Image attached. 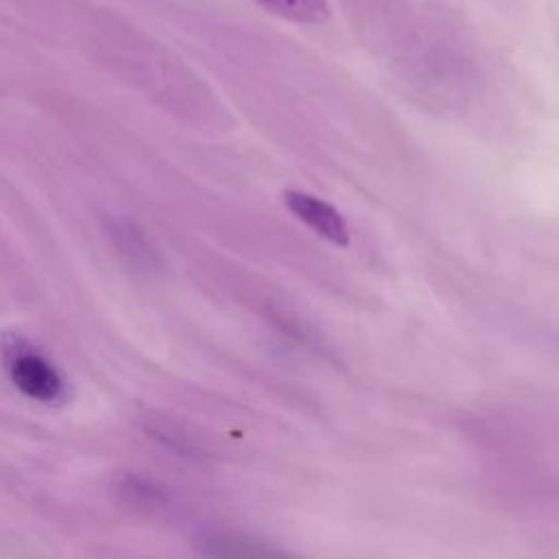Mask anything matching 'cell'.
<instances>
[{
	"instance_id": "6da1fadb",
	"label": "cell",
	"mask_w": 559,
	"mask_h": 559,
	"mask_svg": "<svg viewBox=\"0 0 559 559\" xmlns=\"http://www.w3.org/2000/svg\"><path fill=\"white\" fill-rule=\"evenodd\" d=\"M9 376L13 384L37 402H57L63 395V380L55 365L28 347H11Z\"/></svg>"
},
{
	"instance_id": "7a4b0ae2",
	"label": "cell",
	"mask_w": 559,
	"mask_h": 559,
	"mask_svg": "<svg viewBox=\"0 0 559 559\" xmlns=\"http://www.w3.org/2000/svg\"><path fill=\"white\" fill-rule=\"evenodd\" d=\"M284 203L301 223H306L319 236H323L330 242L341 245V247L349 245L347 223L330 203L314 199L310 194L297 192V190H286Z\"/></svg>"
},
{
	"instance_id": "3957f363",
	"label": "cell",
	"mask_w": 559,
	"mask_h": 559,
	"mask_svg": "<svg viewBox=\"0 0 559 559\" xmlns=\"http://www.w3.org/2000/svg\"><path fill=\"white\" fill-rule=\"evenodd\" d=\"M262 9L297 24H319L328 20V0H255Z\"/></svg>"
}]
</instances>
